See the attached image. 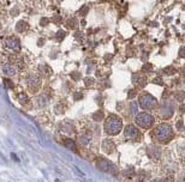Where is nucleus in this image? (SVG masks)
<instances>
[{
	"label": "nucleus",
	"mask_w": 185,
	"mask_h": 182,
	"mask_svg": "<svg viewBox=\"0 0 185 182\" xmlns=\"http://www.w3.org/2000/svg\"><path fill=\"white\" fill-rule=\"evenodd\" d=\"M43 41H45L43 38H40V40H39V46H42V44H43Z\"/></svg>",
	"instance_id": "4c0bfd02"
},
{
	"label": "nucleus",
	"mask_w": 185,
	"mask_h": 182,
	"mask_svg": "<svg viewBox=\"0 0 185 182\" xmlns=\"http://www.w3.org/2000/svg\"><path fill=\"white\" fill-rule=\"evenodd\" d=\"M27 29H28V23L24 22V20L18 22L17 25H16V31H18V32H24Z\"/></svg>",
	"instance_id": "2eb2a0df"
},
{
	"label": "nucleus",
	"mask_w": 185,
	"mask_h": 182,
	"mask_svg": "<svg viewBox=\"0 0 185 182\" xmlns=\"http://www.w3.org/2000/svg\"><path fill=\"white\" fill-rule=\"evenodd\" d=\"M140 105L143 109H152L156 105V99L149 93H144L140 97Z\"/></svg>",
	"instance_id": "20e7f679"
},
{
	"label": "nucleus",
	"mask_w": 185,
	"mask_h": 182,
	"mask_svg": "<svg viewBox=\"0 0 185 182\" xmlns=\"http://www.w3.org/2000/svg\"><path fill=\"white\" fill-rule=\"evenodd\" d=\"M132 80H133V83L136 84V85H138V86H144L146 85V77L144 76H142L141 73H135L133 76H132Z\"/></svg>",
	"instance_id": "9d476101"
},
{
	"label": "nucleus",
	"mask_w": 185,
	"mask_h": 182,
	"mask_svg": "<svg viewBox=\"0 0 185 182\" xmlns=\"http://www.w3.org/2000/svg\"><path fill=\"white\" fill-rule=\"evenodd\" d=\"M154 117L150 115V114H147V113H141L136 116V123L142 127V128H150L153 125H154Z\"/></svg>",
	"instance_id": "7ed1b4c3"
},
{
	"label": "nucleus",
	"mask_w": 185,
	"mask_h": 182,
	"mask_svg": "<svg viewBox=\"0 0 185 182\" xmlns=\"http://www.w3.org/2000/svg\"><path fill=\"white\" fill-rule=\"evenodd\" d=\"M180 109H182V110H180V111H182V113H184V111H185V105H183V107H182V108H180Z\"/></svg>",
	"instance_id": "ea45409f"
},
{
	"label": "nucleus",
	"mask_w": 185,
	"mask_h": 182,
	"mask_svg": "<svg viewBox=\"0 0 185 182\" xmlns=\"http://www.w3.org/2000/svg\"><path fill=\"white\" fill-rule=\"evenodd\" d=\"M135 96H136V91H135V90L129 91V95H127V97H129V98H133Z\"/></svg>",
	"instance_id": "c9c22d12"
},
{
	"label": "nucleus",
	"mask_w": 185,
	"mask_h": 182,
	"mask_svg": "<svg viewBox=\"0 0 185 182\" xmlns=\"http://www.w3.org/2000/svg\"><path fill=\"white\" fill-rule=\"evenodd\" d=\"M164 72H165V74H168V76H172V74L177 73V72H178V70H177L176 67H173V66H170V67H166V68L164 70Z\"/></svg>",
	"instance_id": "aec40b11"
},
{
	"label": "nucleus",
	"mask_w": 185,
	"mask_h": 182,
	"mask_svg": "<svg viewBox=\"0 0 185 182\" xmlns=\"http://www.w3.org/2000/svg\"><path fill=\"white\" fill-rule=\"evenodd\" d=\"M53 22H54V23H60V22H61V17H60V16L53 17Z\"/></svg>",
	"instance_id": "e433bc0d"
},
{
	"label": "nucleus",
	"mask_w": 185,
	"mask_h": 182,
	"mask_svg": "<svg viewBox=\"0 0 185 182\" xmlns=\"http://www.w3.org/2000/svg\"><path fill=\"white\" fill-rule=\"evenodd\" d=\"M4 85L7 88V89H13L14 88V84H13V82L11 80V79H4Z\"/></svg>",
	"instance_id": "4be33fe9"
},
{
	"label": "nucleus",
	"mask_w": 185,
	"mask_h": 182,
	"mask_svg": "<svg viewBox=\"0 0 185 182\" xmlns=\"http://www.w3.org/2000/svg\"><path fill=\"white\" fill-rule=\"evenodd\" d=\"M4 46L6 49L8 50H12V52H19L20 50V43H19V40L14 36H10V37H6L5 41H4Z\"/></svg>",
	"instance_id": "39448f33"
},
{
	"label": "nucleus",
	"mask_w": 185,
	"mask_h": 182,
	"mask_svg": "<svg viewBox=\"0 0 185 182\" xmlns=\"http://www.w3.org/2000/svg\"><path fill=\"white\" fill-rule=\"evenodd\" d=\"M12 158H13V159H14V161H18V158H17V156H14V155H13V153H12Z\"/></svg>",
	"instance_id": "58836bf2"
},
{
	"label": "nucleus",
	"mask_w": 185,
	"mask_h": 182,
	"mask_svg": "<svg viewBox=\"0 0 185 182\" xmlns=\"http://www.w3.org/2000/svg\"><path fill=\"white\" fill-rule=\"evenodd\" d=\"M179 56L180 58H185V47H182L179 49Z\"/></svg>",
	"instance_id": "72a5a7b5"
},
{
	"label": "nucleus",
	"mask_w": 185,
	"mask_h": 182,
	"mask_svg": "<svg viewBox=\"0 0 185 182\" xmlns=\"http://www.w3.org/2000/svg\"><path fill=\"white\" fill-rule=\"evenodd\" d=\"M102 149H103V151H105L106 153L109 155V153H112V152L114 151L115 146H114V144H113L112 140L106 139V140H103V143H102Z\"/></svg>",
	"instance_id": "1a4fd4ad"
},
{
	"label": "nucleus",
	"mask_w": 185,
	"mask_h": 182,
	"mask_svg": "<svg viewBox=\"0 0 185 182\" xmlns=\"http://www.w3.org/2000/svg\"><path fill=\"white\" fill-rule=\"evenodd\" d=\"M96 167H97L100 170L106 171V173H112V170H114V169H115V167H114L113 164H111V163H109L107 159H102V158H100V159L97 161Z\"/></svg>",
	"instance_id": "6e6552de"
},
{
	"label": "nucleus",
	"mask_w": 185,
	"mask_h": 182,
	"mask_svg": "<svg viewBox=\"0 0 185 182\" xmlns=\"http://www.w3.org/2000/svg\"><path fill=\"white\" fill-rule=\"evenodd\" d=\"M88 11H89V7L84 5V6H83V7L80 10V14H82V16H86V14L88 13Z\"/></svg>",
	"instance_id": "a878e982"
},
{
	"label": "nucleus",
	"mask_w": 185,
	"mask_h": 182,
	"mask_svg": "<svg viewBox=\"0 0 185 182\" xmlns=\"http://www.w3.org/2000/svg\"><path fill=\"white\" fill-rule=\"evenodd\" d=\"M160 155H161V151H160L159 147H155V146L149 147V156H150L152 158H159Z\"/></svg>",
	"instance_id": "4468645a"
},
{
	"label": "nucleus",
	"mask_w": 185,
	"mask_h": 182,
	"mask_svg": "<svg viewBox=\"0 0 185 182\" xmlns=\"http://www.w3.org/2000/svg\"><path fill=\"white\" fill-rule=\"evenodd\" d=\"M123 128V122L117 115H109L105 122V132L109 135H117Z\"/></svg>",
	"instance_id": "f257e3e1"
},
{
	"label": "nucleus",
	"mask_w": 185,
	"mask_h": 182,
	"mask_svg": "<svg viewBox=\"0 0 185 182\" xmlns=\"http://www.w3.org/2000/svg\"><path fill=\"white\" fill-rule=\"evenodd\" d=\"M174 97H176V99H177V101H183V99L185 98V92L179 91V92H177V93H176V96H174Z\"/></svg>",
	"instance_id": "393cba45"
},
{
	"label": "nucleus",
	"mask_w": 185,
	"mask_h": 182,
	"mask_svg": "<svg viewBox=\"0 0 185 182\" xmlns=\"http://www.w3.org/2000/svg\"><path fill=\"white\" fill-rule=\"evenodd\" d=\"M130 174H131V175L133 174V168H129V170H127V171H125L126 177H130Z\"/></svg>",
	"instance_id": "f704fd0d"
},
{
	"label": "nucleus",
	"mask_w": 185,
	"mask_h": 182,
	"mask_svg": "<svg viewBox=\"0 0 185 182\" xmlns=\"http://www.w3.org/2000/svg\"><path fill=\"white\" fill-rule=\"evenodd\" d=\"M48 23H49V19H48V18H42V19L40 20V24H41L42 26H46Z\"/></svg>",
	"instance_id": "c756f323"
},
{
	"label": "nucleus",
	"mask_w": 185,
	"mask_h": 182,
	"mask_svg": "<svg viewBox=\"0 0 185 182\" xmlns=\"http://www.w3.org/2000/svg\"><path fill=\"white\" fill-rule=\"evenodd\" d=\"M72 129H74V126L71 123H67V122L61 123V131L63 132H65V133H72L74 132Z\"/></svg>",
	"instance_id": "f3484780"
},
{
	"label": "nucleus",
	"mask_w": 185,
	"mask_h": 182,
	"mask_svg": "<svg viewBox=\"0 0 185 182\" xmlns=\"http://www.w3.org/2000/svg\"><path fill=\"white\" fill-rule=\"evenodd\" d=\"M17 97H18V99L22 104H25V103L29 102V98H28V96H25V93H19Z\"/></svg>",
	"instance_id": "412c9836"
},
{
	"label": "nucleus",
	"mask_w": 185,
	"mask_h": 182,
	"mask_svg": "<svg viewBox=\"0 0 185 182\" xmlns=\"http://www.w3.org/2000/svg\"><path fill=\"white\" fill-rule=\"evenodd\" d=\"M153 135L154 138L160 141V143H167L168 140H171V138L173 137V132H172V128L170 125L167 123H161L159 125L154 132H153Z\"/></svg>",
	"instance_id": "f03ea898"
},
{
	"label": "nucleus",
	"mask_w": 185,
	"mask_h": 182,
	"mask_svg": "<svg viewBox=\"0 0 185 182\" xmlns=\"http://www.w3.org/2000/svg\"><path fill=\"white\" fill-rule=\"evenodd\" d=\"M177 128L178 131H184V123H183V120H179L177 122Z\"/></svg>",
	"instance_id": "bb28decb"
},
{
	"label": "nucleus",
	"mask_w": 185,
	"mask_h": 182,
	"mask_svg": "<svg viewBox=\"0 0 185 182\" xmlns=\"http://www.w3.org/2000/svg\"><path fill=\"white\" fill-rule=\"evenodd\" d=\"M166 113V115H165V119H167V117H170V116H172L173 115V110H172V107L170 105V104H166L165 107H162L161 108V110L159 111V115L160 116H164V114Z\"/></svg>",
	"instance_id": "f8f14e48"
},
{
	"label": "nucleus",
	"mask_w": 185,
	"mask_h": 182,
	"mask_svg": "<svg viewBox=\"0 0 185 182\" xmlns=\"http://www.w3.org/2000/svg\"><path fill=\"white\" fill-rule=\"evenodd\" d=\"M124 135L127 140H133V139H137L138 135H140V132L138 129L133 126V125H127L126 128H125V132H124Z\"/></svg>",
	"instance_id": "0eeeda50"
},
{
	"label": "nucleus",
	"mask_w": 185,
	"mask_h": 182,
	"mask_svg": "<svg viewBox=\"0 0 185 182\" xmlns=\"http://www.w3.org/2000/svg\"><path fill=\"white\" fill-rule=\"evenodd\" d=\"M152 68H153V66H152L150 64H146V65L142 67V71H143V72H147V71H150Z\"/></svg>",
	"instance_id": "cd10ccee"
},
{
	"label": "nucleus",
	"mask_w": 185,
	"mask_h": 182,
	"mask_svg": "<svg viewBox=\"0 0 185 182\" xmlns=\"http://www.w3.org/2000/svg\"><path fill=\"white\" fill-rule=\"evenodd\" d=\"M83 82H84V85H86L87 88H90L92 84H94V82H95V80L92 79V77H87V78H84V80H83Z\"/></svg>",
	"instance_id": "5701e85b"
},
{
	"label": "nucleus",
	"mask_w": 185,
	"mask_h": 182,
	"mask_svg": "<svg viewBox=\"0 0 185 182\" xmlns=\"http://www.w3.org/2000/svg\"><path fill=\"white\" fill-rule=\"evenodd\" d=\"M25 82H27L28 89L31 91V92H36V91L39 90L40 85H41V80H40L39 76H36V74H30V76H28L27 79H25Z\"/></svg>",
	"instance_id": "423d86ee"
},
{
	"label": "nucleus",
	"mask_w": 185,
	"mask_h": 182,
	"mask_svg": "<svg viewBox=\"0 0 185 182\" xmlns=\"http://www.w3.org/2000/svg\"><path fill=\"white\" fill-rule=\"evenodd\" d=\"M65 35H66V32H65L64 30H59V31L57 32V35H55V38H57L58 41H63V38L65 37Z\"/></svg>",
	"instance_id": "b1692460"
},
{
	"label": "nucleus",
	"mask_w": 185,
	"mask_h": 182,
	"mask_svg": "<svg viewBox=\"0 0 185 182\" xmlns=\"http://www.w3.org/2000/svg\"><path fill=\"white\" fill-rule=\"evenodd\" d=\"M71 77L74 78V80H80V78H81V74H80L78 72H74V73H71Z\"/></svg>",
	"instance_id": "c85d7f7f"
},
{
	"label": "nucleus",
	"mask_w": 185,
	"mask_h": 182,
	"mask_svg": "<svg viewBox=\"0 0 185 182\" xmlns=\"http://www.w3.org/2000/svg\"><path fill=\"white\" fill-rule=\"evenodd\" d=\"M92 120L94 121H96V122H99V121H102L103 120V111L102 110H97L96 113H94L92 114Z\"/></svg>",
	"instance_id": "a211bd4d"
},
{
	"label": "nucleus",
	"mask_w": 185,
	"mask_h": 182,
	"mask_svg": "<svg viewBox=\"0 0 185 182\" xmlns=\"http://www.w3.org/2000/svg\"><path fill=\"white\" fill-rule=\"evenodd\" d=\"M78 141H80L81 146L86 147V146H88V144H89L90 139H89V137H88L87 134H82V135H80V138H78Z\"/></svg>",
	"instance_id": "dca6fc26"
},
{
	"label": "nucleus",
	"mask_w": 185,
	"mask_h": 182,
	"mask_svg": "<svg viewBox=\"0 0 185 182\" xmlns=\"http://www.w3.org/2000/svg\"><path fill=\"white\" fill-rule=\"evenodd\" d=\"M66 23H67V26L70 29H77V26H78V20L76 18H70Z\"/></svg>",
	"instance_id": "6ab92c4d"
},
{
	"label": "nucleus",
	"mask_w": 185,
	"mask_h": 182,
	"mask_svg": "<svg viewBox=\"0 0 185 182\" xmlns=\"http://www.w3.org/2000/svg\"><path fill=\"white\" fill-rule=\"evenodd\" d=\"M75 37H76L77 40H82V38L84 37V35H83V32H76V34H75Z\"/></svg>",
	"instance_id": "2f4dec72"
},
{
	"label": "nucleus",
	"mask_w": 185,
	"mask_h": 182,
	"mask_svg": "<svg viewBox=\"0 0 185 182\" xmlns=\"http://www.w3.org/2000/svg\"><path fill=\"white\" fill-rule=\"evenodd\" d=\"M83 97V95L81 93V92H76V93H74V99L75 101H78V99H81Z\"/></svg>",
	"instance_id": "7c9ffc66"
},
{
	"label": "nucleus",
	"mask_w": 185,
	"mask_h": 182,
	"mask_svg": "<svg viewBox=\"0 0 185 182\" xmlns=\"http://www.w3.org/2000/svg\"><path fill=\"white\" fill-rule=\"evenodd\" d=\"M2 72L6 74V76H14L16 73H17V68H16V66H13V65H10V64H6V65H4L2 66Z\"/></svg>",
	"instance_id": "9b49d317"
},
{
	"label": "nucleus",
	"mask_w": 185,
	"mask_h": 182,
	"mask_svg": "<svg viewBox=\"0 0 185 182\" xmlns=\"http://www.w3.org/2000/svg\"><path fill=\"white\" fill-rule=\"evenodd\" d=\"M64 146H66L69 150L71 151H77V146H76V143L74 141V139H65L64 140Z\"/></svg>",
	"instance_id": "ddd939ff"
},
{
	"label": "nucleus",
	"mask_w": 185,
	"mask_h": 182,
	"mask_svg": "<svg viewBox=\"0 0 185 182\" xmlns=\"http://www.w3.org/2000/svg\"><path fill=\"white\" fill-rule=\"evenodd\" d=\"M153 83H155V84H160V85H164V82H162L161 78H155V79L153 80Z\"/></svg>",
	"instance_id": "473e14b6"
},
{
	"label": "nucleus",
	"mask_w": 185,
	"mask_h": 182,
	"mask_svg": "<svg viewBox=\"0 0 185 182\" xmlns=\"http://www.w3.org/2000/svg\"><path fill=\"white\" fill-rule=\"evenodd\" d=\"M182 71L184 72V74H185V66H184V67H183V70H182Z\"/></svg>",
	"instance_id": "a19ab883"
}]
</instances>
